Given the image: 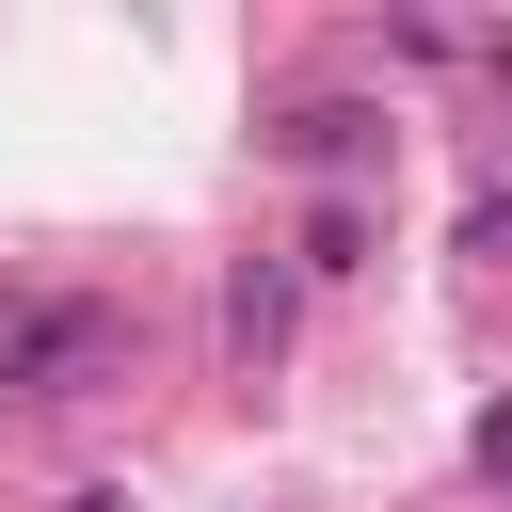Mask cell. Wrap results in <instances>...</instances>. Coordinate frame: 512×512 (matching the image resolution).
I'll use <instances>...</instances> for the list:
<instances>
[{
	"label": "cell",
	"instance_id": "6da1fadb",
	"mask_svg": "<svg viewBox=\"0 0 512 512\" xmlns=\"http://www.w3.org/2000/svg\"><path fill=\"white\" fill-rule=\"evenodd\" d=\"M128 368V304L96 288H0V400H96Z\"/></svg>",
	"mask_w": 512,
	"mask_h": 512
},
{
	"label": "cell",
	"instance_id": "7a4b0ae2",
	"mask_svg": "<svg viewBox=\"0 0 512 512\" xmlns=\"http://www.w3.org/2000/svg\"><path fill=\"white\" fill-rule=\"evenodd\" d=\"M256 144H272L288 176H320V192H352V176L384 160V96H272V112H256Z\"/></svg>",
	"mask_w": 512,
	"mask_h": 512
},
{
	"label": "cell",
	"instance_id": "3957f363",
	"mask_svg": "<svg viewBox=\"0 0 512 512\" xmlns=\"http://www.w3.org/2000/svg\"><path fill=\"white\" fill-rule=\"evenodd\" d=\"M288 272H304V256H240V272H224V352H240V384L288 352Z\"/></svg>",
	"mask_w": 512,
	"mask_h": 512
},
{
	"label": "cell",
	"instance_id": "277c9868",
	"mask_svg": "<svg viewBox=\"0 0 512 512\" xmlns=\"http://www.w3.org/2000/svg\"><path fill=\"white\" fill-rule=\"evenodd\" d=\"M288 256H304V272H368V192H320Z\"/></svg>",
	"mask_w": 512,
	"mask_h": 512
},
{
	"label": "cell",
	"instance_id": "5b68a950",
	"mask_svg": "<svg viewBox=\"0 0 512 512\" xmlns=\"http://www.w3.org/2000/svg\"><path fill=\"white\" fill-rule=\"evenodd\" d=\"M480 480H512V400H496V416H480Z\"/></svg>",
	"mask_w": 512,
	"mask_h": 512
},
{
	"label": "cell",
	"instance_id": "8992f818",
	"mask_svg": "<svg viewBox=\"0 0 512 512\" xmlns=\"http://www.w3.org/2000/svg\"><path fill=\"white\" fill-rule=\"evenodd\" d=\"M64 512H128V496H112V480H96V496H64Z\"/></svg>",
	"mask_w": 512,
	"mask_h": 512
}]
</instances>
